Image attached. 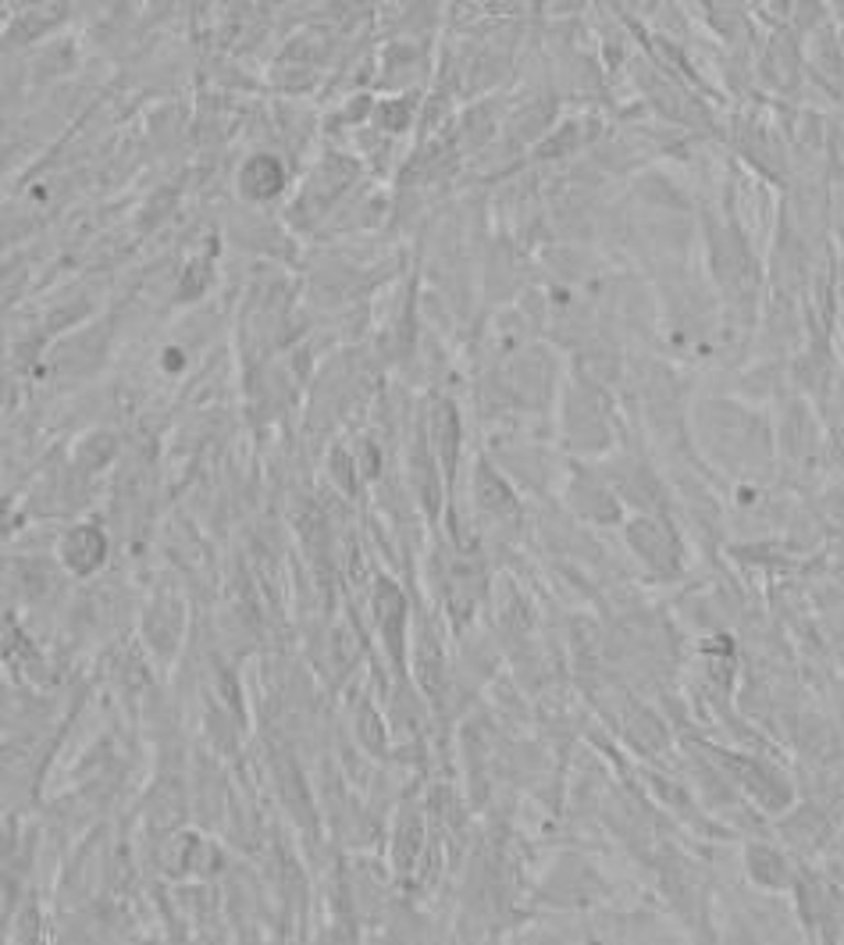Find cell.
<instances>
[{"label": "cell", "instance_id": "6da1fadb", "mask_svg": "<svg viewBox=\"0 0 844 945\" xmlns=\"http://www.w3.org/2000/svg\"><path fill=\"white\" fill-rule=\"evenodd\" d=\"M631 543H635V550L642 553L645 561H649V567H656V572H673V567H677L673 539H667V532H662L659 524L638 521L635 529H631Z\"/></svg>", "mask_w": 844, "mask_h": 945}, {"label": "cell", "instance_id": "7a4b0ae2", "mask_svg": "<svg viewBox=\"0 0 844 945\" xmlns=\"http://www.w3.org/2000/svg\"><path fill=\"white\" fill-rule=\"evenodd\" d=\"M100 561H103V535L97 529L83 524V529H75L65 539V564L75 575H89Z\"/></svg>", "mask_w": 844, "mask_h": 945}, {"label": "cell", "instance_id": "3957f363", "mask_svg": "<svg viewBox=\"0 0 844 945\" xmlns=\"http://www.w3.org/2000/svg\"><path fill=\"white\" fill-rule=\"evenodd\" d=\"M243 186H246L250 197L264 200V197H271V193H278V186H282V169H278L275 161L257 158V161H253L250 169H246Z\"/></svg>", "mask_w": 844, "mask_h": 945}]
</instances>
